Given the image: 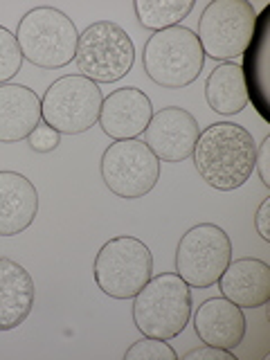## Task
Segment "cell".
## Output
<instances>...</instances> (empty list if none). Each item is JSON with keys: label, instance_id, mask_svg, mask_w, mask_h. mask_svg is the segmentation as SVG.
I'll use <instances>...</instances> for the list:
<instances>
[{"label": "cell", "instance_id": "obj_16", "mask_svg": "<svg viewBox=\"0 0 270 360\" xmlns=\"http://www.w3.org/2000/svg\"><path fill=\"white\" fill-rule=\"evenodd\" d=\"M39 214V191L18 172H0V236L25 232Z\"/></svg>", "mask_w": 270, "mask_h": 360}, {"label": "cell", "instance_id": "obj_8", "mask_svg": "<svg viewBox=\"0 0 270 360\" xmlns=\"http://www.w3.org/2000/svg\"><path fill=\"white\" fill-rule=\"evenodd\" d=\"M101 95L99 84L84 75H65L45 90L41 99V120L56 133L77 135L99 122Z\"/></svg>", "mask_w": 270, "mask_h": 360}, {"label": "cell", "instance_id": "obj_26", "mask_svg": "<svg viewBox=\"0 0 270 360\" xmlns=\"http://www.w3.org/2000/svg\"><path fill=\"white\" fill-rule=\"evenodd\" d=\"M255 228L259 236H262L266 243H270V196L262 200V205H259L255 214Z\"/></svg>", "mask_w": 270, "mask_h": 360}, {"label": "cell", "instance_id": "obj_21", "mask_svg": "<svg viewBox=\"0 0 270 360\" xmlns=\"http://www.w3.org/2000/svg\"><path fill=\"white\" fill-rule=\"evenodd\" d=\"M22 68V52L18 48L16 34L0 25V86L9 84Z\"/></svg>", "mask_w": 270, "mask_h": 360}, {"label": "cell", "instance_id": "obj_1", "mask_svg": "<svg viewBox=\"0 0 270 360\" xmlns=\"http://www.w3.org/2000/svg\"><path fill=\"white\" fill-rule=\"evenodd\" d=\"M191 155L198 176L212 189L234 191L245 185L255 172L257 144L241 124L217 122L198 133Z\"/></svg>", "mask_w": 270, "mask_h": 360}, {"label": "cell", "instance_id": "obj_11", "mask_svg": "<svg viewBox=\"0 0 270 360\" xmlns=\"http://www.w3.org/2000/svg\"><path fill=\"white\" fill-rule=\"evenodd\" d=\"M144 144L162 162H185L194 153L198 140V122L189 110L167 106L153 112L149 127L142 133Z\"/></svg>", "mask_w": 270, "mask_h": 360}, {"label": "cell", "instance_id": "obj_22", "mask_svg": "<svg viewBox=\"0 0 270 360\" xmlns=\"http://www.w3.org/2000/svg\"><path fill=\"white\" fill-rule=\"evenodd\" d=\"M124 358L127 360H178V354L174 352V347L167 340L142 335V340L133 342L127 349Z\"/></svg>", "mask_w": 270, "mask_h": 360}, {"label": "cell", "instance_id": "obj_4", "mask_svg": "<svg viewBox=\"0 0 270 360\" xmlns=\"http://www.w3.org/2000/svg\"><path fill=\"white\" fill-rule=\"evenodd\" d=\"M142 65L153 84L180 90L194 84L205 65V54L196 32L176 25L162 32H153L142 52Z\"/></svg>", "mask_w": 270, "mask_h": 360}, {"label": "cell", "instance_id": "obj_9", "mask_svg": "<svg viewBox=\"0 0 270 360\" xmlns=\"http://www.w3.org/2000/svg\"><path fill=\"white\" fill-rule=\"evenodd\" d=\"M232 262V241L223 228L198 223L180 236L176 248V273L191 288H210Z\"/></svg>", "mask_w": 270, "mask_h": 360}, {"label": "cell", "instance_id": "obj_2", "mask_svg": "<svg viewBox=\"0 0 270 360\" xmlns=\"http://www.w3.org/2000/svg\"><path fill=\"white\" fill-rule=\"evenodd\" d=\"M191 286L178 273L153 275L133 297V324L142 335L172 340L191 318Z\"/></svg>", "mask_w": 270, "mask_h": 360}, {"label": "cell", "instance_id": "obj_6", "mask_svg": "<svg viewBox=\"0 0 270 360\" xmlns=\"http://www.w3.org/2000/svg\"><path fill=\"white\" fill-rule=\"evenodd\" d=\"M255 22L257 11L248 0H212L198 20L202 54L221 63L239 59L252 41Z\"/></svg>", "mask_w": 270, "mask_h": 360}, {"label": "cell", "instance_id": "obj_24", "mask_svg": "<svg viewBox=\"0 0 270 360\" xmlns=\"http://www.w3.org/2000/svg\"><path fill=\"white\" fill-rule=\"evenodd\" d=\"M183 360H236L234 352H228V349H219V347H200V349H191L183 356Z\"/></svg>", "mask_w": 270, "mask_h": 360}, {"label": "cell", "instance_id": "obj_18", "mask_svg": "<svg viewBox=\"0 0 270 360\" xmlns=\"http://www.w3.org/2000/svg\"><path fill=\"white\" fill-rule=\"evenodd\" d=\"M41 124V99L32 88L20 84L0 86V142L27 140Z\"/></svg>", "mask_w": 270, "mask_h": 360}, {"label": "cell", "instance_id": "obj_7", "mask_svg": "<svg viewBox=\"0 0 270 360\" xmlns=\"http://www.w3.org/2000/svg\"><path fill=\"white\" fill-rule=\"evenodd\" d=\"M75 61L79 72L95 84H112L131 72L135 45L127 30L112 20H97L79 34Z\"/></svg>", "mask_w": 270, "mask_h": 360}, {"label": "cell", "instance_id": "obj_20", "mask_svg": "<svg viewBox=\"0 0 270 360\" xmlns=\"http://www.w3.org/2000/svg\"><path fill=\"white\" fill-rule=\"evenodd\" d=\"M194 0H135L133 9L142 27L162 32L180 25L194 9Z\"/></svg>", "mask_w": 270, "mask_h": 360}, {"label": "cell", "instance_id": "obj_14", "mask_svg": "<svg viewBox=\"0 0 270 360\" xmlns=\"http://www.w3.org/2000/svg\"><path fill=\"white\" fill-rule=\"evenodd\" d=\"M217 284L221 295L236 307L262 309L270 302V266L255 257L236 259L228 264Z\"/></svg>", "mask_w": 270, "mask_h": 360}, {"label": "cell", "instance_id": "obj_5", "mask_svg": "<svg viewBox=\"0 0 270 360\" xmlns=\"http://www.w3.org/2000/svg\"><path fill=\"white\" fill-rule=\"evenodd\" d=\"M99 290L112 300H133L153 277V255L135 236H115L99 248L93 264Z\"/></svg>", "mask_w": 270, "mask_h": 360}, {"label": "cell", "instance_id": "obj_12", "mask_svg": "<svg viewBox=\"0 0 270 360\" xmlns=\"http://www.w3.org/2000/svg\"><path fill=\"white\" fill-rule=\"evenodd\" d=\"M153 117L151 99L140 88H117L104 97L99 112V127L112 142L135 140L146 131Z\"/></svg>", "mask_w": 270, "mask_h": 360}, {"label": "cell", "instance_id": "obj_3", "mask_svg": "<svg viewBox=\"0 0 270 360\" xmlns=\"http://www.w3.org/2000/svg\"><path fill=\"white\" fill-rule=\"evenodd\" d=\"M16 41L22 59L43 70H59L75 61L79 32L72 18L56 7H34L20 18Z\"/></svg>", "mask_w": 270, "mask_h": 360}, {"label": "cell", "instance_id": "obj_15", "mask_svg": "<svg viewBox=\"0 0 270 360\" xmlns=\"http://www.w3.org/2000/svg\"><path fill=\"white\" fill-rule=\"evenodd\" d=\"M194 329L205 345L234 352L245 338V315L241 307L223 295L212 297L202 302L194 313Z\"/></svg>", "mask_w": 270, "mask_h": 360}, {"label": "cell", "instance_id": "obj_25", "mask_svg": "<svg viewBox=\"0 0 270 360\" xmlns=\"http://www.w3.org/2000/svg\"><path fill=\"white\" fill-rule=\"evenodd\" d=\"M268 162H270V135H266L264 142L259 144L257 155H255V169L259 172L264 187H270V174H268Z\"/></svg>", "mask_w": 270, "mask_h": 360}, {"label": "cell", "instance_id": "obj_10", "mask_svg": "<svg viewBox=\"0 0 270 360\" xmlns=\"http://www.w3.org/2000/svg\"><path fill=\"white\" fill-rule=\"evenodd\" d=\"M101 180L120 198H142L160 180V160L142 140H117L101 153Z\"/></svg>", "mask_w": 270, "mask_h": 360}, {"label": "cell", "instance_id": "obj_17", "mask_svg": "<svg viewBox=\"0 0 270 360\" xmlns=\"http://www.w3.org/2000/svg\"><path fill=\"white\" fill-rule=\"evenodd\" d=\"M37 300L34 279L18 262L0 257V331H11L30 318Z\"/></svg>", "mask_w": 270, "mask_h": 360}, {"label": "cell", "instance_id": "obj_19", "mask_svg": "<svg viewBox=\"0 0 270 360\" xmlns=\"http://www.w3.org/2000/svg\"><path fill=\"white\" fill-rule=\"evenodd\" d=\"M207 106L219 115H236L248 106V88L239 63H221L205 82Z\"/></svg>", "mask_w": 270, "mask_h": 360}, {"label": "cell", "instance_id": "obj_13", "mask_svg": "<svg viewBox=\"0 0 270 360\" xmlns=\"http://www.w3.org/2000/svg\"><path fill=\"white\" fill-rule=\"evenodd\" d=\"M243 79L248 99L266 122H270V7L257 16L252 41L243 52Z\"/></svg>", "mask_w": 270, "mask_h": 360}, {"label": "cell", "instance_id": "obj_23", "mask_svg": "<svg viewBox=\"0 0 270 360\" xmlns=\"http://www.w3.org/2000/svg\"><path fill=\"white\" fill-rule=\"evenodd\" d=\"M27 142L32 146V151L50 153V151H54L56 146L61 144V133H56L52 127H48V124H39V127L30 133Z\"/></svg>", "mask_w": 270, "mask_h": 360}]
</instances>
